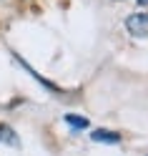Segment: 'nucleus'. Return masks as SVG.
Instances as JSON below:
<instances>
[{
	"label": "nucleus",
	"instance_id": "obj_2",
	"mask_svg": "<svg viewBox=\"0 0 148 156\" xmlns=\"http://www.w3.org/2000/svg\"><path fill=\"white\" fill-rule=\"evenodd\" d=\"M93 141H98V144H118L121 141V133H115V131H93V136H91Z\"/></svg>",
	"mask_w": 148,
	"mask_h": 156
},
{
	"label": "nucleus",
	"instance_id": "obj_4",
	"mask_svg": "<svg viewBox=\"0 0 148 156\" xmlns=\"http://www.w3.org/2000/svg\"><path fill=\"white\" fill-rule=\"evenodd\" d=\"M65 123H68V126H73V129H85V126H88V119H85V116L68 113V116H65Z\"/></svg>",
	"mask_w": 148,
	"mask_h": 156
},
{
	"label": "nucleus",
	"instance_id": "obj_3",
	"mask_svg": "<svg viewBox=\"0 0 148 156\" xmlns=\"http://www.w3.org/2000/svg\"><path fill=\"white\" fill-rule=\"evenodd\" d=\"M0 141L3 144H10V146H18V136L10 126H0Z\"/></svg>",
	"mask_w": 148,
	"mask_h": 156
},
{
	"label": "nucleus",
	"instance_id": "obj_5",
	"mask_svg": "<svg viewBox=\"0 0 148 156\" xmlns=\"http://www.w3.org/2000/svg\"><path fill=\"white\" fill-rule=\"evenodd\" d=\"M136 3H138V5H148V0H136Z\"/></svg>",
	"mask_w": 148,
	"mask_h": 156
},
{
	"label": "nucleus",
	"instance_id": "obj_1",
	"mask_svg": "<svg viewBox=\"0 0 148 156\" xmlns=\"http://www.w3.org/2000/svg\"><path fill=\"white\" fill-rule=\"evenodd\" d=\"M126 30L133 38H146L148 35V13H131L126 18Z\"/></svg>",
	"mask_w": 148,
	"mask_h": 156
}]
</instances>
